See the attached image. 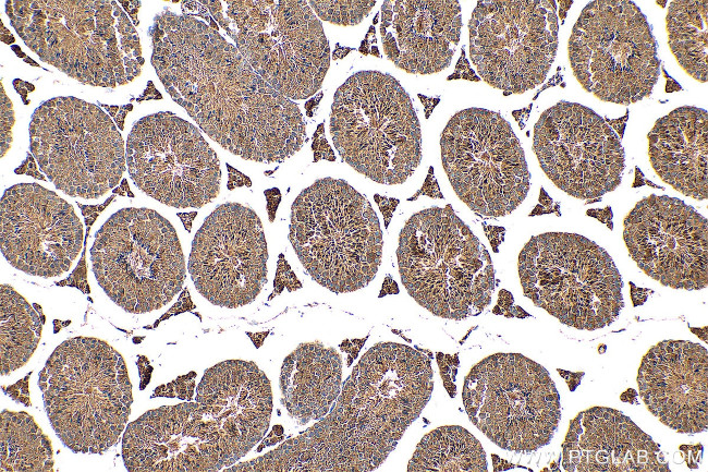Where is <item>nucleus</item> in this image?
I'll return each mask as SVG.
<instances>
[{
    "instance_id": "obj_14",
    "label": "nucleus",
    "mask_w": 708,
    "mask_h": 472,
    "mask_svg": "<svg viewBox=\"0 0 708 472\" xmlns=\"http://www.w3.org/2000/svg\"><path fill=\"white\" fill-rule=\"evenodd\" d=\"M560 101L542 112L534 126L533 150L556 186L579 199L595 201L614 191L624 170V149L609 124L591 109Z\"/></svg>"
},
{
    "instance_id": "obj_40",
    "label": "nucleus",
    "mask_w": 708,
    "mask_h": 472,
    "mask_svg": "<svg viewBox=\"0 0 708 472\" xmlns=\"http://www.w3.org/2000/svg\"><path fill=\"white\" fill-rule=\"evenodd\" d=\"M657 4H660L661 7H666L667 2L666 1H657Z\"/></svg>"
},
{
    "instance_id": "obj_31",
    "label": "nucleus",
    "mask_w": 708,
    "mask_h": 472,
    "mask_svg": "<svg viewBox=\"0 0 708 472\" xmlns=\"http://www.w3.org/2000/svg\"><path fill=\"white\" fill-rule=\"evenodd\" d=\"M265 194L268 201V205H267L268 216L270 221H273L277 207L280 203L281 194L280 191L276 187L267 190Z\"/></svg>"
},
{
    "instance_id": "obj_19",
    "label": "nucleus",
    "mask_w": 708,
    "mask_h": 472,
    "mask_svg": "<svg viewBox=\"0 0 708 472\" xmlns=\"http://www.w3.org/2000/svg\"><path fill=\"white\" fill-rule=\"evenodd\" d=\"M561 464L569 472L669 471L659 444L624 413L608 407H591L571 420Z\"/></svg>"
},
{
    "instance_id": "obj_36",
    "label": "nucleus",
    "mask_w": 708,
    "mask_h": 472,
    "mask_svg": "<svg viewBox=\"0 0 708 472\" xmlns=\"http://www.w3.org/2000/svg\"><path fill=\"white\" fill-rule=\"evenodd\" d=\"M602 88V85L599 82L594 83V88L591 89L593 92L600 90Z\"/></svg>"
},
{
    "instance_id": "obj_15",
    "label": "nucleus",
    "mask_w": 708,
    "mask_h": 472,
    "mask_svg": "<svg viewBox=\"0 0 708 472\" xmlns=\"http://www.w3.org/2000/svg\"><path fill=\"white\" fill-rule=\"evenodd\" d=\"M623 226L628 254L647 276L672 289L707 287V219L692 206L651 194L637 202Z\"/></svg>"
},
{
    "instance_id": "obj_12",
    "label": "nucleus",
    "mask_w": 708,
    "mask_h": 472,
    "mask_svg": "<svg viewBox=\"0 0 708 472\" xmlns=\"http://www.w3.org/2000/svg\"><path fill=\"white\" fill-rule=\"evenodd\" d=\"M126 161L135 184L169 206L198 208L220 190L216 153L196 126L170 112L148 116L134 125Z\"/></svg>"
},
{
    "instance_id": "obj_38",
    "label": "nucleus",
    "mask_w": 708,
    "mask_h": 472,
    "mask_svg": "<svg viewBox=\"0 0 708 472\" xmlns=\"http://www.w3.org/2000/svg\"><path fill=\"white\" fill-rule=\"evenodd\" d=\"M640 99H642V97L637 94L636 96L631 97L630 101L631 102H636L637 100H640Z\"/></svg>"
},
{
    "instance_id": "obj_26",
    "label": "nucleus",
    "mask_w": 708,
    "mask_h": 472,
    "mask_svg": "<svg viewBox=\"0 0 708 472\" xmlns=\"http://www.w3.org/2000/svg\"><path fill=\"white\" fill-rule=\"evenodd\" d=\"M1 472L52 471L51 441L26 412L3 410L0 420Z\"/></svg>"
},
{
    "instance_id": "obj_1",
    "label": "nucleus",
    "mask_w": 708,
    "mask_h": 472,
    "mask_svg": "<svg viewBox=\"0 0 708 472\" xmlns=\"http://www.w3.org/2000/svg\"><path fill=\"white\" fill-rule=\"evenodd\" d=\"M154 64L172 98L200 129L244 159L281 162L306 142L297 105L258 75L205 23L166 13Z\"/></svg>"
},
{
    "instance_id": "obj_2",
    "label": "nucleus",
    "mask_w": 708,
    "mask_h": 472,
    "mask_svg": "<svg viewBox=\"0 0 708 472\" xmlns=\"http://www.w3.org/2000/svg\"><path fill=\"white\" fill-rule=\"evenodd\" d=\"M39 388L54 433L75 453H105L126 427L132 385L122 355L103 340L63 341L40 371Z\"/></svg>"
},
{
    "instance_id": "obj_6",
    "label": "nucleus",
    "mask_w": 708,
    "mask_h": 472,
    "mask_svg": "<svg viewBox=\"0 0 708 472\" xmlns=\"http://www.w3.org/2000/svg\"><path fill=\"white\" fill-rule=\"evenodd\" d=\"M517 268L524 295L566 326L597 330L615 322L624 307L615 263L583 235L532 237L518 255Z\"/></svg>"
},
{
    "instance_id": "obj_4",
    "label": "nucleus",
    "mask_w": 708,
    "mask_h": 472,
    "mask_svg": "<svg viewBox=\"0 0 708 472\" xmlns=\"http://www.w3.org/2000/svg\"><path fill=\"white\" fill-rule=\"evenodd\" d=\"M289 240L310 277L337 293L366 287L381 263L379 219L368 199L341 179H319L298 194Z\"/></svg>"
},
{
    "instance_id": "obj_7",
    "label": "nucleus",
    "mask_w": 708,
    "mask_h": 472,
    "mask_svg": "<svg viewBox=\"0 0 708 472\" xmlns=\"http://www.w3.org/2000/svg\"><path fill=\"white\" fill-rule=\"evenodd\" d=\"M90 261L100 288L131 314L167 305L185 280L178 234L151 209L125 208L113 214L96 233Z\"/></svg>"
},
{
    "instance_id": "obj_3",
    "label": "nucleus",
    "mask_w": 708,
    "mask_h": 472,
    "mask_svg": "<svg viewBox=\"0 0 708 472\" xmlns=\"http://www.w3.org/2000/svg\"><path fill=\"white\" fill-rule=\"evenodd\" d=\"M396 256L408 294L436 316L462 319L491 302L489 253L450 204L411 216L400 232Z\"/></svg>"
},
{
    "instance_id": "obj_17",
    "label": "nucleus",
    "mask_w": 708,
    "mask_h": 472,
    "mask_svg": "<svg viewBox=\"0 0 708 472\" xmlns=\"http://www.w3.org/2000/svg\"><path fill=\"white\" fill-rule=\"evenodd\" d=\"M83 229L73 207L37 184L8 189L1 201V252L17 270L52 278L77 257Z\"/></svg>"
},
{
    "instance_id": "obj_28",
    "label": "nucleus",
    "mask_w": 708,
    "mask_h": 472,
    "mask_svg": "<svg viewBox=\"0 0 708 472\" xmlns=\"http://www.w3.org/2000/svg\"><path fill=\"white\" fill-rule=\"evenodd\" d=\"M308 4L319 19L332 24L347 26L362 22L363 19L370 13L371 9L376 4V1L312 0L308 2Z\"/></svg>"
},
{
    "instance_id": "obj_29",
    "label": "nucleus",
    "mask_w": 708,
    "mask_h": 472,
    "mask_svg": "<svg viewBox=\"0 0 708 472\" xmlns=\"http://www.w3.org/2000/svg\"><path fill=\"white\" fill-rule=\"evenodd\" d=\"M286 287L289 291L297 290L302 287L301 282L297 280L290 266L286 264L283 254L280 255L278 262V268L274 279V292L271 298L276 294L281 293V291ZM270 298V299H271Z\"/></svg>"
},
{
    "instance_id": "obj_8",
    "label": "nucleus",
    "mask_w": 708,
    "mask_h": 472,
    "mask_svg": "<svg viewBox=\"0 0 708 472\" xmlns=\"http://www.w3.org/2000/svg\"><path fill=\"white\" fill-rule=\"evenodd\" d=\"M220 21L254 71L289 99H305L322 85L330 47L307 1H229Z\"/></svg>"
},
{
    "instance_id": "obj_25",
    "label": "nucleus",
    "mask_w": 708,
    "mask_h": 472,
    "mask_svg": "<svg viewBox=\"0 0 708 472\" xmlns=\"http://www.w3.org/2000/svg\"><path fill=\"white\" fill-rule=\"evenodd\" d=\"M408 471H487L481 444L461 426H442L425 435Z\"/></svg>"
},
{
    "instance_id": "obj_37",
    "label": "nucleus",
    "mask_w": 708,
    "mask_h": 472,
    "mask_svg": "<svg viewBox=\"0 0 708 472\" xmlns=\"http://www.w3.org/2000/svg\"><path fill=\"white\" fill-rule=\"evenodd\" d=\"M559 13H560V19H562V21H563V19H565V16H566V11L560 8Z\"/></svg>"
},
{
    "instance_id": "obj_20",
    "label": "nucleus",
    "mask_w": 708,
    "mask_h": 472,
    "mask_svg": "<svg viewBox=\"0 0 708 472\" xmlns=\"http://www.w3.org/2000/svg\"><path fill=\"white\" fill-rule=\"evenodd\" d=\"M196 402L218 423L230 464L258 444L269 427L271 386L254 362L228 360L208 368Z\"/></svg>"
},
{
    "instance_id": "obj_10",
    "label": "nucleus",
    "mask_w": 708,
    "mask_h": 472,
    "mask_svg": "<svg viewBox=\"0 0 708 472\" xmlns=\"http://www.w3.org/2000/svg\"><path fill=\"white\" fill-rule=\"evenodd\" d=\"M441 161L459 198L491 217L511 214L529 191L524 150L498 112L467 108L456 112L440 137Z\"/></svg>"
},
{
    "instance_id": "obj_24",
    "label": "nucleus",
    "mask_w": 708,
    "mask_h": 472,
    "mask_svg": "<svg viewBox=\"0 0 708 472\" xmlns=\"http://www.w3.org/2000/svg\"><path fill=\"white\" fill-rule=\"evenodd\" d=\"M342 359L320 342L301 343L283 361L281 402L298 424L320 420L340 395Z\"/></svg>"
},
{
    "instance_id": "obj_34",
    "label": "nucleus",
    "mask_w": 708,
    "mask_h": 472,
    "mask_svg": "<svg viewBox=\"0 0 708 472\" xmlns=\"http://www.w3.org/2000/svg\"><path fill=\"white\" fill-rule=\"evenodd\" d=\"M398 292L399 290L396 283L390 277H388L383 282L382 292L380 293V296L384 293H398Z\"/></svg>"
},
{
    "instance_id": "obj_13",
    "label": "nucleus",
    "mask_w": 708,
    "mask_h": 472,
    "mask_svg": "<svg viewBox=\"0 0 708 472\" xmlns=\"http://www.w3.org/2000/svg\"><path fill=\"white\" fill-rule=\"evenodd\" d=\"M268 250L256 213L237 203L218 206L196 232L188 271L211 304L235 308L256 300L267 281Z\"/></svg>"
},
{
    "instance_id": "obj_39",
    "label": "nucleus",
    "mask_w": 708,
    "mask_h": 472,
    "mask_svg": "<svg viewBox=\"0 0 708 472\" xmlns=\"http://www.w3.org/2000/svg\"><path fill=\"white\" fill-rule=\"evenodd\" d=\"M699 82H704V83H706V82H707V76H700V77H699Z\"/></svg>"
},
{
    "instance_id": "obj_35",
    "label": "nucleus",
    "mask_w": 708,
    "mask_h": 472,
    "mask_svg": "<svg viewBox=\"0 0 708 472\" xmlns=\"http://www.w3.org/2000/svg\"><path fill=\"white\" fill-rule=\"evenodd\" d=\"M659 64H660V62H659L657 56L650 58L649 61H648V66H650V68H659Z\"/></svg>"
},
{
    "instance_id": "obj_16",
    "label": "nucleus",
    "mask_w": 708,
    "mask_h": 472,
    "mask_svg": "<svg viewBox=\"0 0 708 472\" xmlns=\"http://www.w3.org/2000/svg\"><path fill=\"white\" fill-rule=\"evenodd\" d=\"M541 1L477 3L468 22L469 56L495 88L522 94L544 82L553 58L540 50L551 36Z\"/></svg>"
},
{
    "instance_id": "obj_22",
    "label": "nucleus",
    "mask_w": 708,
    "mask_h": 472,
    "mask_svg": "<svg viewBox=\"0 0 708 472\" xmlns=\"http://www.w3.org/2000/svg\"><path fill=\"white\" fill-rule=\"evenodd\" d=\"M195 402L160 407L125 427L122 458L129 471H211L195 437Z\"/></svg>"
},
{
    "instance_id": "obj_21",
    "label": "nucleus",
    "mask_w": 708,
    "mask_h": 472,
    "mask_svg": "<svg viewBox=\"0 0 708 472\" xmlns=\"http://www.w3.org/2000/svg\"><path fill=\"white\" fill-rule=\"evenodd\" d=\"M461 27L457 1H386L381 7L383 51L407 73L431 74L448 68Z\"/></svg>"
},
{
    "instance_id": "obj_23",
    "label": "nucleus",
    "mask_w": 708,
    "mask_h": 472,
    "mask_svg": "<svg viewBox=\"0 0 708 472\" xmlns=\"http://www.w3.org/2000/svg\"><path fill=\"white\" fill-rule=\"evenodd\" d=\"M676 109L656 121L648 134V154L657 176L680 193L707 198L708 117L691 107L687 120Z\"/></svg>"
},
{
    "instance_id": "obj_33",
    "label": "nucleus",
    "mask_w": 708,
    "mask_h": 472,
    "mask_svg": "<svg viewBox=\"0 0 708 472\" xmlns=\"http://www.w3.org/2000/svg\"><path fill=\"white\" fill-rule=\"evenodd\" d=\"M567 374H569V376L562 375V377L566 380L570 390H574L578 386L584 373L583 372L582 373L567 372Z\"/></svg>"
},
{
    "instance_id": "obj_30",
    "label": "nucleus",
    "mask_w": 708,
    "mask_h": 472,
    "mask_svg": "<svg viewBox=\"0 0 708 472\" xmlns=\"http://www.w3.org/2000/svg\"><path fill=\"white\" fill-rule=\"evenodd\" d=\"M312 148L314 150V161L324 158L333 161L334 155L328 142L324 137V124H319L314 135Z\"/></svg>"
},
{
    "instance_id": "obj_18",
    "label": "nucleus",
    "mask_w": 708,
    "mask_h": 472,
    "mask_svg": "<svg viewBox=\"0 0 708 472\" xmlns=\"http://www.w3.org/2000/svg\"><path fill=\"white\" fill-rule=\"evenodd\" d=\"M708 353L688 340H663L643 356L639 396L648 411L678 433H700L708 425Z\"/></svg>"
},
{
    "instance_id": "obj_41",
    "label": "nucleus",
    "mask_w": 708,
    "mask_h": 472,
    "mask_svg": "<svg viewBox=\"0 0 708 472\" xmlns=\"http://www.w3.org/2000/svg\"><path fill=\"white\" fill-rule=\"evenodd\" d=\"M570 62H571V68H572V69H574V68L576 66V64H577V63H575L574 61H570Z\"/></svg>"
},
{
    "instance_id": "obj_9",
    "label": "nucleus",
    "mask_w": 708,
    "mask_h": 472,
    "mask_svg": "<svg viewBox=\"0 0 708 472\" xmlns=\"http://www.w3.org/2000/svg\"><path fill=\"white\" fill-rule=\"evenodd\" d=\"M462 398L471 422L497 446L515 452L549 445L561 419L550 374L520 353H495L475 364Z\"/></svg>"
},
{
    "instance_id": "obj_11",
    "label": "nucleus",
    "mask_w": 708,
    "mask_h": 472,
    "mask_svg": "<svg viewBox=\"0 0 708 472\" xmlns=\"http://www.w3.org/2000/svg\"><path fill=\"white\" fill-rule=\"evenodd\" d=\"M29 132L38 165L69 195L99 197L124 172L121 135L93 105L76 99L48 101L35 111Z\"/></svg>"
},
{
    "instance_id": "obj_27",
    "label": "nucleus",
    "mask_w": 708,
    "mask_h": 472,
    "mask_svg": "<svg viewBox=\"0 0 708 472\" xmlns=\"http://www.w3.org/2000/svg\"><path fill=\"white\" fill-rule=\"evenodd\" d=\"M1 375L24 366L36 350L41 322L32 305L11 286L1 285Z\"/></svg>"
},
{
    "instance_id": "obj_32",
    "label": "nucleus",
    "mask_w": 708,
    "mask_h": 472,
    "mask_svg": "<svg viewBox=\"0 0 708 472\" xmlns=\"http://www.w3.org/2000/svg\"><path fill=\"white\" fill-rule=\"evenodd\" d=\"M375 199L378 203L381 213L383 214L386 227H388L392 211L394 210L396 204L391 205L392 199H388L379 195H375Z\"/></svg>"
},
{
    "instance_id": "obj_5",
    "label": "nucleus",
    "mask_w": 708,
    "mask_h": 472,
    "mask_svg": "<svg viewBox=\"0 0 708 472\" xmlns=\"http://www.w3.org/2000/svg\"><path fill=\"white\" fill-rule=\"evenodd\" d=\"M330 133L342 160L381 184H401L422 160L412 99L390 74L361 71L335 92Z\"/></svg>"
}]
</instances>
